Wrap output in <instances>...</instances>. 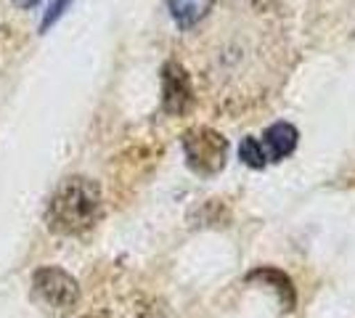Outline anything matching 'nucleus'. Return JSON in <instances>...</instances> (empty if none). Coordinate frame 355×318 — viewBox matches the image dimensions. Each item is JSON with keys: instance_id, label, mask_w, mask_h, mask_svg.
Masks as SVG:
<instances>
[{"instance_id": "nucleus-1", "label": "nucleus", "mask_w": 355, "mask_h": 318, "mask_svg": "<svg viewBox=\"0 0 355 318\" xmlns=\"http://www.w3.org/2000/svg\"><path fill=\"white\" fill-rule=\"evenodd\" d=\"M104 215V197L98 183L85 175H72L59 183L45 207V223L59 236H77L93 228Z\"/></svg>"}, {"instance_id": "nucleus-2", "label": "nucleus", "mask_w": 355, "mask_h": 318, "mask_svg": "<svg viewBox=\"0 0 355 318\" xmlns=\"http://www.w3.org/2000/svg\"><path fill=\"white\" fill-rule=\"evenodd\" d=\"M183 154L196 175H215L225 165L228 141L212 127H191L183 133Z\"/></svg>"}, {"instance_id": "nucleus-3", "label": "nucleus", "mask_w": 355, "mask_h": 318, "mask_svg": "<svg viewBox=\"0 0 355 318\" xmlns=\"http://www.w3.org/2000/svg\"><path fill=\"white\" fill-rule=\"evenodd\" d=\"M32 294L45 308L67 313L80 300V284L74 281L72 273H67L64 268L45 265V268H37L32 276Z\"/></svg>"}, {"instance_id": "nucleus-4", "label": "nucleus", "mask_w": 355, "mask_h": 318, "mask_svg": "<svg viewBox=\"0 0 355 318\" xmlns=\"http://www.w3.org/2000/svg\"><path fill=\"white\" fill-rule=\"evenodd\" d=\"M193 106V85L191 75L183 64L167 61L162 67V109L173 117L186 114Z\"/></svg>"}, {"instance_id": "nucleus-5", "label": "nucleus", "mask_w": 355, "mask_h": 318, "mask_svg": "<svg viewBox=\"0 0 355 318\" xmlns=\"http://www.w3.org/2000/svg\"><path fill=\"white\" fill-rule=\"evenodd\" d=\"M297 141H300V133H297L295 125L289 122H273L263 133V149H266L268 162H282L289 154L297 149Z\"/></svg>"}, {"instance_id": "nucleus-6", "label": "nucleus", "mask_w": 355, "mask_h": 318, "mask_svg": "<svg viewBox=\"0 0 355 318\" xmlns=\"http://www.w3.org/2000/svg\"><path fill=\"white\" fill-rule=\"evenodd\" d=\"M212 3H215V0H167L170 14H173V19H175V24L178 27H183V30L193 27V24L212 8Z\"/></svg>"}, {"instance_id": "nucleus-7", "label": "nucleus", "mask_w": 355, "mask_h": 318, "mask_svg": "<svg viewBox=\"0 0 355 318\" xmlns=\"http://www.w3.org/2000/svg\"><path fill=\"white\" fill-rule=\"evenodd\" d=\"M239 159L247 167H252V170H263L268 165V157L263 143H260V138L254 136L241 138V143H239Z\"/></svg>"}, {"instance_id": "nucleus-8", "label": "nucleus", "mask_w": 355, "mask_h": 318, "mask_svg": "<svg viewBox=\"0 0 355 318\" xmlns=\"http://www.w3.org/2000/svg\"><path fill=\"white\" fill-rule=\"evenodd\" d=\"M250 279H260V281H266V284L276 281V292L282 294V300H284V294H286V303L295 305V289H292V281H289L282 271H276V268H260V271L252 273Z\"/></svg>"}, {"instance_id": "nucleus-9", "label": "nucleus", "mask_w": 355, "mask_h": 318, "mask_svg": "<svg viewBox=\"0 0 355 318\" xmlns=\"http://www.w3.org/2000/svg\"><path fill=\"white\" fill-rule=\"evenodd\" d=\"M69 6H72V0H53V3H51V8H48V14H45L43 21H40V32L51 30V27L56 24V19H59Z\"/></svg>"}, {"instance_id": "nucleus-10", "label": "nucleus", "mask_w": 355, "mask_h": 318, "mask_svg": "<svg viewBox=\"0 0 355 318\" xmlns=\"http://www.w3.org/2000/svg\"><path fill=\"white\" fill-rule=\"evenodd\" d=\"M37 3H40V0H16V6H19V8H35Z\"/></svg>"}]
</instances>
